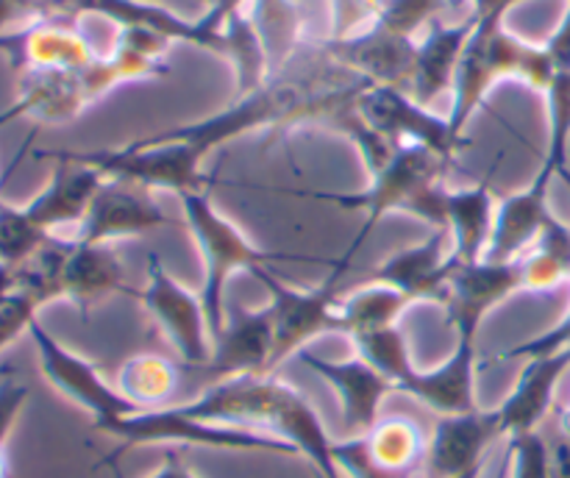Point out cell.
Wrapping results in <instances>:
<instances>
[{"label": "cell", "instance_id": "cb8c5ba5", "mask_svg": "<svg viewBox=\"0 0 570 478\" xmlns=\"http://www.w3.org/2000/svg\"><path fill=\"white\" fill-rule=\"evenodd\" d=\"M273 315L271 309L239 311L226 320V331L212 348V370L223 378L271 376Z\"/></svg>", "mask_w": 570, "mask_h": 478}, {"label": "cell", "instance_id": "836d02e7", "mask_svg": "<svg viewBox=\"0 0 570 478\" xmlns=\"http://www.w3.org/2000/svg\"><path fill=\"white\" fill-rule=\"evenodd\" d=\"M39 303L31 295L11 289L0 298V353L9 345H14L22 333L31 331V322L37 320Z\"/></svg>", "mask_w": 570, "mask_h": 478}, {"label": "cell", "instance_id": "44dd1931", "mask_svg": "<svg viewBox=\"0 0 570 478\" xmlns=\"http://www.w3.org/2000/svg\"><path fill=\"white\" fill-rule=\"evenodd\" d=\"M551 181L554 178L538 172V178L527 189L501 200L499 209H495L493 237H490L484 259L512 261L532 248L546 222L554 217L549 209Z\"/></svg>", "mask_w": 570, "mask_h": 478}, {"label": "cell", "instance_id": "8992f818", "mask_svg": "<svg viewBox=\"0 0 570 478\" xmlns=\"http://www.w3.org/2000/svg\"><path fill=\"white\" fill-rule=\"evenodd\" d=\"M348 267L334 265V272L328 281L317 289H295L284 283L282 278L273 272L271 265L254 267V276L262 287L271 292V315H273V356H271V376L278 365L289 359V356L301 353L309 339L321 337V333L340 331L337 322V283L345 276Z\"/></svg>", "mask_w": 570, "mask_h": 478}, {"label": "cell", "instance_id": "7402d4cb", "mask_svg": "<svg viewBox=\"0 0 570 478\" xmlns=\"http://www.w3.org/2000/svg\"><path fill=\"white\" fill-rule=\"evenodd\" d=\"M476 28V17L462 22L440 20L426 31L417 44L415 72H412L410 92L421 106H432L445 89H454L456 67H460L462 50Z\"/></svg>", "mask_w": 570, "mask_h": 478}, {"label": "cell", "instance_id": "8fae6325", "mask_svg": "<svg viewBox=\"0 0 570 478\" xmlns=\"http://www.w3.org/2000/svg\"><path fill=\"white\" fill-rule=\"evenodd\" d=\"M289 389H293L289 384L273 376H232L212 384L198 398L173 406L184 415L198 417V420L239 428L265 426L271 431L273 417H276L278 406L284 404Z\"/></svg>", "mask_w": 570, "mask_h": 478}, {"label": "cell", "instance_id": "ba28073f", "mask_svg": "<svg viewBox=\"0 0 570 478\" xmlns=\"http://www.w3.org/2000/svg\"><path fill=\"white\" fill-rule=\"evenodd\" d=\"M28 337L33 339L39 367H42L50 387H56L65 398H70L72 404L87 409L89 415L95 417V428H98V431L104 426H109V422L120 420V417L142 411L137 404H131L120 389L111 387V384L100 376L98 367H95L92 361L81 359V356L72 353L70 348H65V345H61L39 320L31 322Z\"/></svg>", "mask_w": 570, "mask_h": 478}, {"label": "cell", "instance_id": "f35d334b", "mask_svg": "<svg viewBox=\"0 0 570 478\" xmlns=\"http://www.w3.org/2000/svg\"><path fill=\"white\" fill-rule=\"evenodd\" d=\"M150 478H195V476H193V470L184 465L181 454H178L176 448H167L165 461H161V467Z\"/></svg>", "mask_w": 570, "mask_h": 478}, {"label": "cell", "instance_id": "f546056e", "mask_svg": "<svg viewBox=\"0 0 570 478\" xmlns=\"http://www.w3.org/2000/svg\"><path fill=\"white\" fill-rule=\"evenodd\" d=\"M178 387V367L165 356H134L122 365L117 389L139 409H165L173 406V395Z\"/></svg>", "mask_w": 570, "mask_h": 478}, {"label": "cell", "instance_id": "9a60e30c", "mask_svg": "<svg viewBox=\"0 0 570 478\" xmlns=\"http://www.w3.org/2000/svg\"><path fill=\"white\" fill-rule=\"evenodd\" d=\"M449 239V231H432L426 242L393 253L360 283H387V287L399 289L410 303L434 300V303L445 306L451 276H454Z\"/></svg>", "mask_w": 570, "mask_h": 478}, {"label": "cell", "instance_id": "ffe728a7", "mask_svg": "<svg viewBox=\"0 0 570 478\" xmlns=\"http://www.w3.org/2000/svg\"><path fill=\"white\" fill-rule=\"evenodd\" d=\"M568 367L570 348L557 350V353L549 356H534V359L527 361L510 398L495 409L504 437L540 431V426L549 420L551 409H554L557 387H560Z\"/></svg>", "mask_w": 570, "mask_h": 478}, {"label": "cell", "instance_id": "bcb514c9", "mask_svg": "<svg viewBox=\"0 0 570 478\" xmlns=\"http://www.w3.org/2000/svg\"><path fill=\"white\" fill-rule=\"evenodd\" d=\"M562 409H568V411H570V400H568V404H566V406H562Z\"/></svg>", "mask_w": 570, "mask_h": 478}, {"label": "cell", "instance_id": "52a82bcc", "mask_svg": "<svg viewBox=\"0 0 570 478\" xmlns=\"http://www.w3.org/2000/svg\"><path fill=\"white\" fill-rule=\"evenodd\" d=\"M429 437L412 417L390 415L362 437L334 439L343 478H423Z\"/></svg>", "mask_w": 570, "mask_h": 478}, {"label": "cell", "instance_id": "7dc6e473", "mask_svg": "<svg viewBox=\"0 0 570 478\" xmlns=\"http://www.w3.org/2000/svg\"><path fill=\"white\" fill-rule=\"evenodd\" d=\"M315 478H326V476H321V472H315Z\"/></svg>", "mask_w": 570, "mask_h": 478}, {"label": "cell", "instance_id": "3957f363", "mask_svg": "<svg viewBox=\"0 0 570 478\" xmlns=\"http://www.w3.org/2000/svg\"><path fill=\"white\" fill-rule=\"evenodd\" d=\"M554 72V61L546 44H529L507 31L501 20H476L471 39L462 50L460 67L454 76V106H451V131L462 139L465 122L482 103L484 94L501 78H521L529 87L546 92Z\"/></svg>", "mask_w": 570, "mask_h": 478}, {"label": "cell", "instance_id": "7a4b0ae2", "mask_svg": "<svg viewBox=\"0 0 570 478\" xmlns=\"http://www.w3.org/2000/svg\"><path fill=\"white\" fill-rule=\"evenodd\" d=\"M449 159L434 153L432 148L423 145H404L395 148L393 156L371 172V183L362 192H306L317 200H328L337 203L340 209L362 211L365 215V226L348 245L343 253V265L351 267L354 256L371 237L376 222L390 211H406L432 226V231H449V220H445V187L443 176Z\"/></svg>", "mask_w": 570, "mask_h": 478}, {"label": "cell", "instance_id": "2e32d148", "mask_svg": "<svg viewBox=\"0 0 570 478\" xmlns=\"http://www.w3.org/2000/svg\"><path fill=\"white\" fill-rule=\"evenodd\" d=\"M476 333L479 328H456V345L434 370H415L399 392L412 395L438 415L476 411Z\"/></svg>", "mask_w": 570, "mask_h": 478}, {"label": "cell", "instance_id": "d6986e66", "mask_svg": "<svg viewBox=\"0 0 570 478\" xmlns=\"http://www.w3.org/2000/svg\"><path fill=\"white\" fill-rule=\"evenodd\" d=\"M523 292L521 265L512 261L479 259L473 265L454 267L449 287V322L454 328H479L490 309L510 295Z\"/></svg>", "mask_w": 570, "mask_h": 478}, {"label": "cell", "instance_id": "8d00e7d4", "mask_svg": "<svg viewBox=\"0 0 570 478\" xmlns=\"http://www.w3.org/2000/svg\"><path fill=\"white\" fill-rule=\"evenodd\" d=\"M28 387L26 384L6 378L0 381V445L9 442L11 431H14L17 420H20L22 409H26Z\"/></svg>", "mask_w": 570, "mask_h": 478}, {"label": "cell", "instance_id": "74e56055", "mask_svg": "<svg viewBox=\"0 0 570 478\" xmlns=\"http://www.w3.org/2000/svg\"><path fill=\"white\" fill-rule=\"evenodd\" d=\"M551 478H570V411H557L554 437L549 439Z\"/></svg>", "mask_w": 570, "mask_h": 478}, {"label": "cell", "instance_id": "ee69618b", "mask_svg": "<svg viewBox=\"0 0 570 478\" xmlns=\"http://www.w3.org/2000/svg\"><path fill=\"white\" fill-rule=\"evenodd\" d=\"M479 476H482V470H479V472H468V476H456V478H479Z\"/></svg>", "mask_w": 570, "mask_h": 478}, {"label": "cell", "instance_id": "f1b7e54d", "mask_svg": "<svg viewBox=\"0 0 570 478\" xmlns=\"http://www.w3.org/2000/svg\"><path fill=\"white\" fill-rule=\"evenodd\" d=\"M410 300L387 283H356L337 300V322L343 333H362L395 326Z\"/></svg>", "mask_w": 570, "mask_h": 478}, {"label": "cell", "instance_id": "1f68e13d", "mask_svg": "<svg viewBox=\"0 0 570 478\" xmlns=\"http://www.w3.org/2000/svg\"><path fill=\"white\" fill-rule=\"evenodd\" d=\"M50 239L53 237L28 217L26 206H11L0 200V265L14 270L37 250H42Z\"/></svg>", "mask_w": 570, "mask_h": 478}, {"label": "cell", "instance_id": "5b68a950", "mask_svg": "<svg viewBox=\"0 0 570 478\" xmlns=\"http://www.w3.org/2000/svg\"><path fill=\"white\" fill-rule=\"evenodd\" d=\"M109 437L120 439L122 450L134 448V445H198V448H215V450H265V454H282V456H298V450L287 442V439L276 437L271 431H259V428H239V426H223V422L198 420L176 406H165V409H145L137 415H126L120 420L109 422L100 428ZM115 454V456H117ZM111 456V459H115Z\"/></svg>", "mask_w": 570, "mask_h": 478}, {"label": "cell", "instance_id": "6da1fadb", "mask_svg": "<svg viewBox=\"0 0 570 478\" xmlns=\"http://www.w3.org/2000/svg\"><path fill=\"white\" fill-rule=\"evenodd\" d=\"M173 39L148 26H122L111 56H98L81 70L20 72L17 100L0 114V126L33 120L37 126H61L98 103L109 89L167 72Z\"/></svg>", "mask_w": 570, "mask_h": 478}, {"label": "cell", "instance_id": "d4e9b609", "mask_svg": "<svg viewBox=\"0 0 570 478\" xmlns=\"http://www.w3.org/2000/svg\"><path fill=\"white\" fill-rule=\"evenodd\" d=\"M11 20L28 17L31 20H67L76 22L81 14H100L115 20L117 26H148L167 31L173 14L161 6L139 3V0H0Z\"/></svg>", "mask_w": 570, "mask_h": 478}, {"label": "cell", "instance_id": "7c38bea8", "mask_svg": "<svg viewBox=\"0 0 570 478\" xmlns=\"http://www.w3.org/2000/svg\"><path fill=\"white\" fill-rule=\"evenodd\" d=\"M165 226H170V217L159 209V203H154L150 189L131 181H120V178H106L104 187L95 195L92 206H89L87 217L70 239L111 245L117 239L139 237V233Z\"/></svg>", "mask_w": 570, "mask_h": 478}, {"label": "cell", "instance_id": "e575fe53", "mask_svg": "<svg viewBox=\"0 0 570 478\" xmlns=\"http://www.w3.org/2000/svg\"><path fill=\"white\" fill-rule=\"evenodd\" d=\"M384 0H332L334 28L328 39H348L376 22Z\"/></svg>", "mask_w": 570, "mask_h": 478}, {"label": "cell", "instance_id": "4fadbf2b", "mask_svg": "<svg viewBox=\"0 0 570 478\" xmlns=\"http://www.w3.org/2000/svg\"><path fill=\"white\" fill-rule=\"evenodd\" d=\"M501 437L504 434L495 409L440 415L426 445L423 478H456L479 472L488 459L490 445Z\"/></svg>", "mask_w": 570, "mask_h": 478}, {"label": "cell", "instance_id": "60d3db41", "mask_svg": "<svg viewBox=\"0 0 570 478\" xmlns=\"http://www.w3.org/2000/svg\"><path fill=\"white\" fill-rule=\"evenodd\" d=\"M11 289H14V276H11V267L0 265V298H3L6 292H11Z\"/></svg>", "mask_w": 570, "mask_h": 478}, {"label": "cell", "instance_id": "d6a6232c", "mask_svg": "<svg viewBox=\"0 0 570 478\" xmlns=\"http://www.w3.org/2000/svg\"><path fill=\"white\" fill-rule=\"evenodd\" d=\"M512 478H551L549 439L540 431L510 437Z\"/></svg>", "mask_w": 570, "mask_h": 478}, {"label": "cell", "instance_id": "30bf717a", "mask_svg": "<svg viewBox=\"0 0 570 478\" xmlns=\"http://www.w3.org/2000/svg\"><path fill=\"white\" fill-rule=\"evenodd\" d=\"M139 298L189 367L212 365V337L204 300L200 295L184 289L156 253L148 256V287L139 292Z\"/></svg>", "mask_w": 570, "mask_h": 478}, {"label": "cell", "instance_id": "484cf974", "mask_svg": "<svg viewBox=\"0 0 570 478\" xmlns=\"http://www.w3.org/2000/svg\"><path fill=\"white\" fill-rule=\"evenodd\" d=\"M495 209L499 203L484 183L471 189H445V220L454 267L484 259L493 237Z\"/></svg>", "mask_w": 570, "mask_h": 478}, {"label": "cell", "instance_id": "4316f807", "mask_svg": "<svg viewBox=\"0 0 570 478\" xmlns=\"http://www.w3.org/2000/svg\"><path fill=\"white\" fill-rule=\"evenodd\" d=\"M554 72H551L549 89V150L540 172L549 178H560V172L568 167V142H570V9L557 28L554 37L546 42Z\"/></svg>", "mask_w": 570, "mask_h": 478}, {"label": "cell", "instance_id": "9c48e42d", "mask_svg": "<svg viewBox=\"0 0 570 478\" xmlns=\"http://www.w3.org/2000/svg\"><path fill=\"white\" fill-rule=\"evenodd\" d=\"M356 114L390 148L423 145V148H432L434 153L445 156L449 161L462 148V139H456L451 131L449 117L432 114L426 106L417 103L404 89L371 83L356 98Z\"/></svg>", "mask_w": 570, "mask_h": 478}, {"label": "cell", "instance_id": "277c9868", "mask_svg": "<svg viewBox=\"0 0 570 478\" xmlns=\"http://www.w3.org/2000/svg\"><path fill=\"white\" fill-rule=\"evenodd\" d=\"M184 206V217H187V226L193 231L195 242H198L200 256H204L206 276L204 287H200V300H204L206 309V326H209L212 348H215L217 339L226 331V283L228 278L237 270H254V267H265L271 261H284L295 259V256L284 253H267L259 250L256 245H250L243 237L237 226H234L228 217H223L220 211L212 206L209 192H184L178 195Z\"/></svg>", "mask_w": 570, "mask_h": 478}, {"label": "cell", "instance_id": "d590c367", "mask_svg": "<svg viewBox=\"0 0 570 478\" xmlns=\"http://www.w3.org/2000/svg\"><path fill=\"white\" fill-rule=\"evenodd\" d=\"M560 178L570 187L568 167L560 172ZM566 348H570V309H568V315L562 317L554 328H551V331L543 333V337L527 339V342L515 345V348L501 350L499 359H534V356H549V353H557V350H566Z\"/></svg>", "mask_w": 570, "mask_h": 478}, {"label": "cell", "instance_id": "83f0119b", "mask_svg": "<svg viewBox=\"0 0 570 478\" xmlns=\"http://www.w3.org/2000/svg\"><path fill=\"white\" fill-rule=\"evenodd\" d=\"M523 276V292H551L570 281V228L557 217L546 222L540 237L527 253L518 256Z\"/></svg>", "mask_w": 570, "mask_h": 478}, {"label": "cell", "instance_id": "603a6c76", "mask_svg": "<svg viewBox=\"0 0 570 478\" xmlns=\"http://www.w3.org/2000/svg\"><path fill=\"white\" fill-rule=\"evenodd\" d=\"M126 267L111 245H92L67 239L65 265H61V298L72 300L87 311L106 295L122 292Z\"/></svg>", "mask_w": 570, "mask_h": 478}, {"label": "cell", "instance_id": "b9f144b4", "mask_svg": "<svg viewBox=\"0 0 570 478\" xmlns=\"http://www.w3.org/2000/svg\"><path fill=\"white\" fill-rule=\"evenodd\" d=\"M0 478H9V454H6V445H0Z\"/></svg>", "mask_w": 570, "mask_h": 478}, {"label": "cell", "instance_id": "7bdbcfd3", "mask_svg": "<svg viewBox=\"0 0 570 478\" xmlns=\"http://www.w3.org/2000/svg\"><path fill=\"white\" fill-rule=\"evenodd\" d=\"M9 22H11L9 11H6V9H3V6H0V33H3V28H6V26H9Z\"/></svg>", "mask_w": 570, "mask_h": 478}, {"label": "cell", "instance_id": "ab89813d", "mask_svg": "<svg viewBox=\"0 0 570 478\" xmlns=\"http://www.w3.org/2000/svg\"><path fill=\"white\" fill-rule=\"evenodd\" d=\"M518 3L523 0H473V11H476V20H504L507 11Z\"/></svg>", "mask_w": 570, "mask_h": 478}, {"label": "cell", "instance_id": "e0dca14e", "mask_svg": "<svg viewBox=\"0 0 570 478\" xmlns=\"http://www.w3.org/2000/svg\"><path fill=\"white\" fill-rule=\"evenodd\" d=\"M301 361L337 389L343 426L348 437H362V434L371 431L382 420L379 411H382L384 398L390 392H399V387L387 376H382L376 367L367 365L362 356L332 361L315 353H301Z\"/></svg>", "mask_w": 570, "mask_h": 478}, {"label": "cell", "instance_id": "f6af8a7d", "mask_svg": "<svg viewBox=\"0 0 570 478\" xmlns=\"http://www.w3.org/2000/svg\"><path fill=\"white\" fill-rule=\"evenodd\" d=\"M204 3L209 6V9H212V6H217V3H220V0H204Z\"/></svg>", "mask_w": 570, "mask_h": 478}, {"label": "cell", "instance_id": "5bb4252c", "mask_svg": "<svg viewBox=\"0 0 570 478\" xmlns=\"http://www.w3.org/2000/svg\"><path fill=\"white\" fill-rule=\"evenodd\" d=\"M0 50L17 72L81 70L100 56L76 22L67 20H31L17 31L0 33Z\"/></svg>", "mask_w": 570, "mask_h": 478}, {"label": "cell", "instance_id": "ac0fdd59", "mask_svg": "<svg viewBox=\"0 0 570 478\" xmlns=\"http://www.w3.org/2000/svg\"><path fill=\"white\" fill-rule=\"evenodd\" d=\"M56 161L59 165H56L53 178H50L48 187L31 203H26V211L50 237L70 239L83 222V217H87L89 206H92L98 189L104 187L106 176L95 170V167L76 165V161Z\"/></svg>", "mask_w": 570, "mask_h": 478}, {"label": "cell", "instance_id": "4dcf8cb0", "mask_svg": "<svg viewBox=\"0 0 570 478\" xmlns=\"http://www.w3.org/2000/svg\"><path fill=\"white\" fill-rule=\"evenodd\" d=\"M356 353L367 361L371 367H376L382 376H387L395 387L401 389V384L417 370L412 365L410 356V342H406V333L401 331L399 322L387 328H373V331L354 333Z\"/></svg>", "mask_w": 570, "mask_h": 478}]
</instances>
